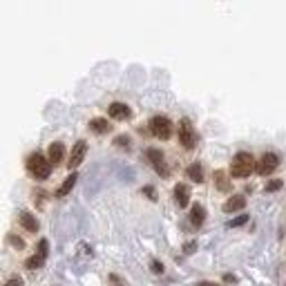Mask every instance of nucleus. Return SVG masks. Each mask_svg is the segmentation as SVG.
<instances>
[{
    "label": "nucleus",
    "instance_id": "nucleus-20",
    "mask_svg": "<svg viewBox=\"0 0 286 286\" xmlns=\"http://www.w3.org/2000/svg\"><path fill=\"white\" fill-rule=\"evenodd\" d=\"M108 282H110V286H130V284L125 282V279L119 277V275H114V273H112V275L108 277Z\"/></svg>",
    "mask_w": 286,
    "mask_h": 286
},
{
    "label": "nucleus",
    "instance_id": "nucleus-18",
    "mask_svg": "<svg viewBox=\"0 0 286 286\" xmlns=\"http://www.w3.org/2000/svg\"><path fill=\"white\" fill-rule=\"evenodd\" d=\"M186 175L190 181H195V183H204V168H201V164H190L186 168Z\"/></svg>",
    "mask_w": 286,
    "mask_h": 286
},
{
    "label": "nucleus",
    "instance_id": "nucleus-8",
    "mask_svg": "<svg viewBox=\"0 0 286 286\" xmlns=\"http://www.w3.org/2000/svg\"><path fill=\"white\" fill-rule=\"evenodd\" d=\"M85 154H87V143L85 141H76L74 148H72V152H70V159H67V168H70V170L78 168L83 164V159H85Z\"/></svg>",
    "mask_w": 286,
    "mask_h": 286
},
{
    "label": "nucleus",
    "instance_id": "nucleus-10",
    "mask_svg": "<svg viewBox=\"0 0 286 286\" xmlns=\"http://www.w3.org/2000/svg\"><path fill=\"white\" fill-rule=\"evenodd\" d=\"M47 159L52 161V166L63 164V159H65V145L60 143V141H54V143L47 148Z\"/></svg>",
    "mask_w": 286,
    "mask_h": 286
},
{
    "label": "nucleus",
    "instance_id": "nucleus-16",
    "mask_svg": "<svg viewBox=\"0 0 286 286\" xmlns=\"http://www.w3.org/2000/svg\"><path fill=\"white\" fill-rule=\"evenodd\" d=\"M212 179H215V186L219 193H228V190H231V179H228V175L224 170H215Z\"/></svg>",
    "mask_w": 286,
    "mask_h": 286
},
{
    "label": "nucleus",
    "instance_id": "nucleus-24",
    "mask_svg": "<svg viewBox=\"0 0 286 286\" xmlns=\"http://www.w3.org/2000/svg\"><path fill=\"white\" fill-rule=\"evenodd\" d=\"M114 145H125V148H128V145H130V139H128V137H116Z\"/></svg>",
    "mask_w": 286,
    "mask_h": 286
},
{
    "label": "nucleus",
    "instance_id": "nucleus-26",
    "mask_svg": "<svg viewBox=\"0 0 286 286\" xmlns=\"http://www.w3.org/2000/svg\"><path fill=\"white\" fill-rule=\"evenodd\" d=\"M152 271L154 273H164V264H161V262H152Z\"/></svg>",
    "mask_w": 286,
    "mask_h": 286
},
{
    "label": "nucleus",
    "instance_id": "nucleus-22",
    "mask_svg": "<svg viewBox=\"0 0 286 286\" xmlns=\"http://www.w3.org/2000/svg\"><path fill=\"white\" fill-rule=\"evenodd\" d=\"M248 221V217L246 215H239V217H235L233 221H228V228H235V226H242V224Z\"/></svg>",
    "mask_w": 286,
    "mask_h": 286
},
{
    "label": "nucleus",
    "instance_id": "nucleus-27",
    "mask_svg": "<svg viewBox=\"0 0 286 286\" xmlns=\"http://www.w3.org/2000/svg\"><path fill=\"white\" fill-rule=\"evenodd\" d=\"M197 286H219V284H215V282H199Z\"/></svg>",
    "mask_w": 286,
    "mask_h": 286
},
{
    "label": "nucleus",
    "instance_id": "nucleus-6",
    "mask_svg": "<svg viewBox=\"0 0 286 286\" xmlns=\"http://www.w3.org/2000/svg\"><path fill=\"white\" fill-rule=\"evenodd\" d=\"M145 156H148V161L156 170V175H161V177L170 175V168H168V164H166V156H164V152H161L159 148H148L145 150Z\"/></svg>",
    "mask_w": 286,
    "mask_h": 286
},
{
    "label": "nucleus",
    "instance_id": "nucleus-7",
    "mask_svg": "<svg viewBox=\"0 0 286 286\" xmlns=\"http://www.w3.org/2000/svg\"><path fill=\"white\" fill-rule=\"evenodd\" d=\"M47 253H49V244H47V239H41V242H38L36 255H31L29 260L25 262V266L29 268V271H36V268H41V266L45 264V260H47Z\"/></svg>",
    "mask_w": 286,
    "mask_h": 286
},
{
    "label": "nucleus",
    "instance_id": "nucleus-14",
    "mask_svg": "<svg viewBox=\"0 0 286 286\" xmlns=\"http://www.w3.org/2000/svg\"><path fill=\"white\" fill-rule=\"evenodd\" d=\"M89 130H92L94 134H108L112 130V125H110V121L108 119H101V116H97V119H92L89 121Z\"/></svg>",
    "mask_w": 286,
    "mask_h": 286
},
{
    "label": "nucleus",
    "instance_id": "nucleus-1",
    "mask_svg": "<svg viewBox=\"0 0 286 286\" xmlns=\"http://www.w3.org/2000/svg\"><path fill=\"white\" fill-rule=\"evenodd\" d=\"M25 166H27V172L34 179H38V181H45V179H49V175H52V161L41 152H31L27 156Z\"/></svg>",
    "mask_w": 286,
    "mask_h": 286
},
{
    "label": "nucleus",
    "instance_id": "nucleus-2",
    "mask_svg": "<svg viewBox=\"0 0 286 286\" xmlns=\"http://www.w3.org/2000/svg\"><path fill=\"white\" fill-rule=\"evenodd\" d=\"M255 166H257V161L253 159L250 152H237L231 161V177H235V179L250 177L255 172Z\"/></svg>",
    "mask_w": 286,
    "mask_h": 286
},
{
    "label": "nucleus",
    "instance_id": "nucleus-3",
    "mask_svg": "<svg viewBox=\"0 0 286 286\" xmlns=\"http://www.w3.org/2000/svg\"><path fill=\"white\" fill-rule=\"evenodd\" d=\"M148 128H150V132H152V137L161 139V141H168V139L172 137V121L164 114L152 116L148 123Z\"/></svg>",
    "mask_w": 286,
    "mask_h": 286
},
{
    "label": "nucleus",
    "instance_id": "nucleus-25",
    "mask_svg": "<svg viewBox=\"0 0 286 286\" xmlns=\"http://www.w3.org/2000/svg\"><path fill=\"white\" fill-rule=\"evenodd\" d=\"M143 193L148 195L150 199H156V190H154V188H143Z\"/></svg>",
    "mask_w": 286,
    "mask_h": 286
},
{
    "label": "nucleus",
    "instance_id": "nucleus-19",
    "mask_svg": "<svg viewBox=\"0 0 286 286\" xmlns=\"http://www.w3.org/2000/svg\"><path fill=\"white\" fill-rule=\"evenodd\" d=\"M282 186H284L282 179H273V181L266 183V193H275V190H282Z\"/></svg>",
    "mask_w": 286,
    "mask_h": 286
},
{
    "label": "nucleus",
    "instance_id": "nucleus-11",
    "mask_svg": "<svg viewBox=\"0 0 286 286\" xmlns=\"http://www.w3.org/2000/svg\"><path fill=\"white\" fill-rule=\"evenodd\" d=\"M18 221H20V226L25 228L27 233H38V228H41V224H38V219H36V215H31V212H27V210H22L20 215H18Z\"/></svg>",
    "mask_w": 286,
    "mask_h": 286
},
{
    "label": "nucleus",
    "instance_id": "nucleus-9",
    "mask_svg": "<svg viewBox=\"0 0 286 286\" xmlns=\"http://www.w3.org/2000/svg\"><path fill=\"white\" fill-rule=\"evenodd\" d=\"M108 114H110V119H114V121H128L132 116V110L128 103H119V101H116V103H110Z\"/></svg>",
    "mask_w": 286,
    "mask_h": 286
},
{
    "label": "nucleus",
    "instance_id": "nucleus-5",
    "mask_svg": "<svg viewBox=\"0 0 286 286\" xmlns=\"http://www.w3.org/2000/svg\"><path fill=\"white\" fill-rule=\"evenodd\" d=\"M277 166H279V156L275 152H264L260 156V161H257L255 170H257V175L260 177H268V175H273V172L277 170Z\"/></svg>",
    "mask_w": 286,
    "mask_h": 286
},
{
    "label": "nucleus",
    "instance_id": "nucleus-15",
    "mask_svg": "<svg viewBox=\"0 0 286 286\" xmlns=\"http://www.w3.org/2000/svg\"><path fill=\"white\" fill-rule=\"evenodd\" d=\"M206 219V210L201 204H193V208H190V224H193L195 228H199L201 224Z\"/></svg>",
    "mask_w": 286,
    "mask_h": 286
},
{
    "label": "nucleus",
    "instance_id": "nucleus-4",
    "mask_svg": "<svg viewBox=\"0 0 286 286\" xmlns=\"http://www.w3.org/2000/svg\"><path fill=\"white\" fill-rule=\"evenodd\" d=\"M179 143L186 150H193L197 145V132H195L190 119H181L179 121Z\"/></svg>",
    "mask_w": 286,
    "mask_h": 286
},
{
    "label": "nucleus",
    "instance_id": "nucleus-21",
    "mask_svg": "<svg viewBox=\"0 0 286 286\" xmlns=\"http://www.w3.org/2000/svg\"><path fill=\"white\" fill-rule=\"evenodd\" d=\"M7 242H9L11 246H16V248H25V242H22V239H18L16 235H7Z\"/></svg>",
    "mask_w": 286,
    "mask_h": 286
},
{
    "label": "nucleus",
    "instance_id": "nucleus-13",
    "mask_svg": "<svg viewBox=\"0 0 286 286\" xmlns=\"http://www.w3.org/2000/svg\"><path fill=\"white\" fill-rule=\"evenodd\" d=\"M244 208H246V197L244 195H233V197L224 204V212H228V215H231V212H239Z\"/></svg>",
    "mask_w": 286,
    "mask_h": 286
},
{
    "label": "nucleus",
    "instance_id": "nucleus-23",
    "mask_svg": "<svg viewBox=\"0 0 286 286\" xmlns=\"http://www.w3.org/2000/svg\"><path fill=\"white\" fill-rule=\"evenodd\" d=\"M5 286H22V279L20 277H9L7 282H5Z\"/></svg>",
    "mask_w": 286,
    "mask_h": 286
},
{
    "label": "nucleus",
    "instance_id": "nucleus-17",
    "mask_svg": "<svg viewBox=\"0 0 286 286\" xmlns=\"http://www.w3.org/2000/svg\"><path fill=\"white\" fill-rule=\"evenodd\" d=\"M76 172H72V175L70 177H67L65 179V181L63 183H60V188L58 190H56V197H58V199H63V197H67V195H70L72 193V188H74V183H76Z\"/></svg>",
    "mask_w": 286,
    "mask_h": 286
},
{
    "label": "nucleus",
    "instance_id": "nucleus-12",
    "mask_svg": "<svg viewBox=\"0 0 286 286\" xmlns=\"http://www.w3.org/2000/svg\"><path fill=\"white\" fill-rule=\"evenodd\" d=\"M175 201L179 208H186V206L190 204V188L188 183H177L175 186Z\"/></svg>",
    "mask_w": 286,
    "mask_h": 286
}]
</instances>
